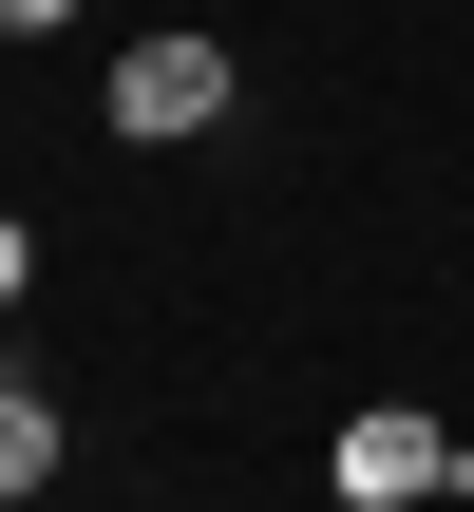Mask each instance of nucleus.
<instances>
[{"label":"nucleus","instance_id":"f257e3e1","mask_svg":"<svg viewBox=\"0 0 474 512\" xmlns=\"http://www.w3.org/2000/svg\"><path fill=\"white\" fill-rule=\"evenodd\" d=\"M95 114H114V152H190V133H228V114H247V57H228L209 19H152V38L95 76Z\"/></svg>","mask_w":474,"mask_h":512},{"label":"nucleus","instance_id":"f03ea898","mask_svg":"<svg viewBox=\"0 0 474 512\" xmlns=\"http://www.w3.org/2000/svg\"><path fill=\"white\" fill-rule=\"evenodd\" d=\"M323 494L342 512H437V494H474V456H456L437 399H361V418L323 437Z\"/></svg>","mask_w":474,"mask_h":512},{"label":"nucleus","instance_id":"423d86ee","mask_svg":"<svg viewBox=\"0 0 474 512\" xmlns=\"http://www.w3.org/2000/svg\"><path fill=\"white\" fill-rule=\"evenodd\" d=\"M152 19H190V0H152Z\"/></svg>","mask_w":474,"mask_h":512},{"label":"nucleus","instance_id":"20e7f679","mask_svg":"<svg viewBox=\"0 0 474 512\" xmlns=\"http://www.w3.org/2000/svg\"><path fill=\"white\" fill-rule=\"evenodd\" d=\"M19 285H38V228H19V209H0V304H19Z\"/></svg>","mask_w":474,"mask_h":512},{"label":"nucleus","instance_id":"7ed1b4c3","mask_svg":"<svg viewBox=\"0 0 474 512\" xmlns=\"http://www.w3.org/2000/svg\"><path fill=\"white\" fill-rule=\"evenodd\" d=\"M57 456H76V437H57V399H38V380H0V512L57 494Z\"/></svg>","mask_w":474,"mask_h":512},{"label":"nucleus","instance_id":"39448f33","mask_svg":"<svg viewBox=\"0 0 474 512\" xmlns=\"http://www.w3.org/2000/svg\"><path fill=\"white\" fill-rule=\"evenodd\" d=\"M57 19H76V0H0V38H57Z\"/></svg>","mask_w":474,"mask_h":512}]
</instances>
